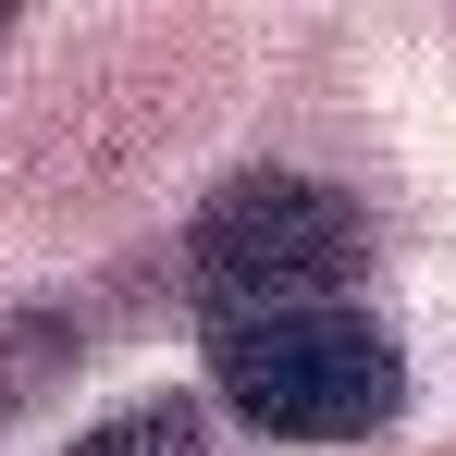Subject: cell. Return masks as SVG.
I'll return each instance as SVG.
<instances>
[{
  "label": "cell",
  "mask_w": 456,
  "mask_h": 456,
  "mask_svg": "<svg viewBox=\"0 0 456 456\" xmlns=\"http://www.w3.org/2000/svg\"><path fill=\"white\" fill-rule=\"evenodd\" d=\"M75 456H210V432H198V407H185V395H149V407L99 419Z\"/></svg>",
  "instance_id": "obj_3"
},
{
  "label": "cell",
  "mask_w": 456,
  "mask_h": 456,
  "mask_svg": "<svg viewBox=\"0 0 456 456\" xmlns=\"http://www.w3.org/2000/svg\"><path fill=\"white\" fill-rule=\"evenodd\" d=\"M210 370H223V407L272 444H358L395 419L407 395V358L370 308H284V321H223L210 333Z\"/></svg>",
  "instance_id": "obj_1"
},
{
  "label": "cell",
  "mask_w": 456,
  "mask_h": 456,
  "mask_svg": "<svg viewBox=\"0 0 456 456\" xmlns=\"http://www.w3.org/2000/svg\"><path fill=\"white\" fill-rule=\"evenodd\" d=\"M370 259L358 198L308 185V173H234L223 198L185 234V284L223 308V321H284V308H346Z\"/></svg>",
  "instance_id": "obj_2"
}]
</instances>
